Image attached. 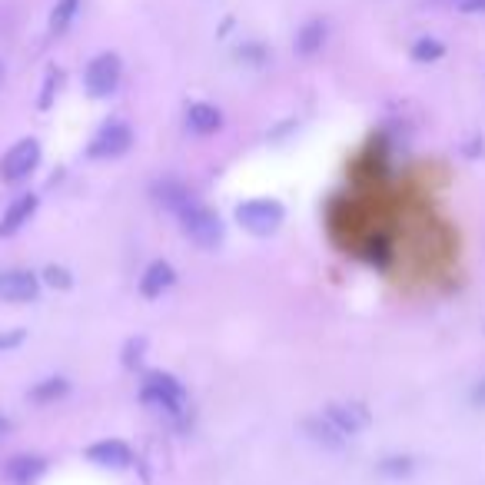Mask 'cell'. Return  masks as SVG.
<instances>
[{
  "label": "cell",
  "instance_id": "cell-29",
  "mask_svg": "<svg viewBox=\"0 0 485 485\" xmlns=\"http://www.w3.org/2000/svg\"><path fill=\"white\" fill-rule=\"evenodd\" d=\"M10 429H14V422H10L7 416H0V436H7Z\"/></svg>",
  "mask_w": 485,
  "mask_h": 485
},
{
  "label": "cell",
  "instance_id": "cell-14",
  "mask_svg": "<svg viewBox=\"0 0 485 485\" xmlns=\"http://www.w3.org/2000/svg\"><path fill=\"white\" fill-rule=\"evenodd\" d=\"M153 199H157L163 209H170V213H179V209L189 207L197 197H193V189H189L187 183L167 177V179H157V183H153Z\"/></svg>",
  "mask_w": 485,
  "mask_h": 485
},
{
  "label": "cell",
  "instance_id": "cell-10",
  "mask_svg": "<svg viewBox=\"0 0 485 485\" xmlns=\"http://www.w3.org/2000/svg\"><path fill=\"white\" fill-rule=\"evenodd\" d=\"M37 209H40V197H37V193H30V189L10 199V207L4 209V217H0V239L17 237L20 229H24L30 219L37 217Z\"/></svg>",
  "mask_w": 485,
  "mask_h": 485
},
{
  "label": "cell",
  "instance_id": "cell-26",
  "mask_svg": "<svg viewBox=\"0 0 485 485\" xmlns=\"http://www.w3.org/2000/svg\"><path fill=\"white\" fill-rule=\"evenodd\" d=\"M296 127H299L296 120H283L279 127H273V130H269V140H273V143H279V140H286L289 133H293V130H296Z\"/></svg>",
  "mask_w": 485,
  "mask_h": 485
},
{
  "label": "cell",
  "instance_id": "cell-12",
  "mask_svg": "<svg viewBox=\"0 0 485 485\" xmlns=\"http://www.w3.org/2000/svg\"><path fill=\"white\" fill-rule=\"evenodd\" d=\"M173 283H177V269H173V263H167V259H153V263L143 269V276H140V296L160 299Z\"/></svg>",
  "mask_w": 485,
  "mask_h": 485
},
{
  "label": "cell",
  "instance_id": "cell-3",
  "mask_svg": "<svg viewBox=\"0 0 485 485\" xmlns=\"http://www.w3.org/2000/svg\"><path fill=\"white\" fill-rule=\"evenodd\" d=\"M233 217L243 229H247L249 237H273L279 227H283V219H286V207L273 197H257V199H247V203H239L233 209Z\"/></svg>",
  "mask_w": 485,
  "mask_h": 485
},
{
  "label": "cell",
  "instance_id": "cell-2",
  "mask_svg": "<svg viewBox=\"0 0 485 485\" xmlns=\"http://www.w3.org/2000/svg\"><path fill=\"white\" fill-rule=\"evenodd\" d=\"M140 399H143L147 406L167 412V416L177 419V422H183V416H187V386H183L173 373H163V369L147 373L143 383H140Z\"/></svg>",
  "mask_w": 485,
  "mask_h": 485
},
{
  "label": "cell",
  "instance_id": "cell-17",
  "mask_svg": "<svg viewBox=\"0 0 485 485\" xmlns=\"http://www.w3.org/2000/svg\"><path fill=\"white\" fill-rule=\"evenodd\" d=\"M70 393V383L63 376H47L40 379V383H34L27 393L30 403H37V406H50V403H60V399Z\"/></svg>",
  "mask_w": 485,
  "mask_h": 485
},
{
  "label": "cell",
  "instance_id": "cell-8",
  "mask_svg": "<svg viewBox=\"0 0 485 485\" xmlns=\"http://www.w3.org/2000/svg\"><path fill=\"white\" fill-rule=\"evenodd\" d=\"M83 459L93 462L97 469L123 472V469L133 466V449H130L123 439H100V442H93V446L83 449Z\"/></svg>",
  "mask_w": 485,
  "mask_h": 485
},
{
  "label": "cell",
  "instance_id": "cell-28",
  "mask_svg": "<svg viewBox=\"0 0 485 485\" xmlns=\"http://www.w3.org/2000/svg\"><path fill=\"white\" fill-rule=\"evenodd\" d=\"M472 403L485 409V379H479V383H476V389H472Z\"/></svg>",
  "mask_w": 485,
  "mask_h": 485
},
{
  "label": "cell",
  "instance_id": "cell-11",
  "mask_svg": "<svg viewBox=\"0 0 485 485\" xmlns=\"http://www.w3.org/2000/svg\"><path fill=\"white\" fill-rule=\"evenodd\" d=\"M47 472V459L44 456H30V452H20V456H10L4 462V479L10 485H37Z\"/></svg>",
  "mask_w": 485,
  "mask_h": 485
},
{
  "label": "cell",
  "instance_id": "cell-7",
  "mask_svg": "<svg viewBox=\"0 0 485 485\" xmlns=\"http://www.w3.org/2000/svg\"><path fill=\"white\" fill-rule=\"evenodd\" d=\"M40 276L37 273H30V269H4L0 273V299L4 303H37L40 299Z\"/></svg>",
  "mask_w": 485,
  "mask_h": 485
},
{
  "label": "cell",
  "instance_id": "cell-23",
  "mask_svg": "<svg viewBox=\"0 0 485 485\" xmlns=\"http://www.w3.org/2000/svg\"><path fill=\"white\" fill-rule=\"evenodd\" d=\"M147 356V336H133L127 339V346H123V366L127 369H137Z\"/></svg>",
  "mask_w": 485,
  "mask_h": 485
},
{
  "label": "cell",
  "instance_id": "cell-22",
  "mask_svg": "<svg viewBox=\"0 0 485 485\" xmlns=\"http://www.w3.org/2000/svg\"><path fill=\"white\" fill-rule=\"evenodd\" d=\"M412 469H416V462L409 456H389L379 462V476H386V479H406L412 476Z\"/></svg>",
  "mask_w": 485,
  "mask_h": 485
},
{
  "label": "cell",
  "instance_id": "cell-25",
  "mask_svg": "<svg viewBox=\"0 0 485 485\" xmlns=\"http://www.w3.org/2000/svg\"><path fill=\"white\" fill-rule=\"evenodd\" d=\"M27 343V329H0V353H10V349H20Z\"/></svg>",
  "mask_w": 485,
  "mask_h": 485
},
{
  "label": "cell",
  "instance_id": "cell-21",
  "mask_svg": "<svg viewBox=\"0 0 485 485\" xmlns=\"http://www.w3.org/2000/svg\"><path fill=\"white\" fill-rule=\"evenodd\" d=\"M60 87H63V70H60V67H50V70H47V77H44V90H40V97H37V107H40V110H50V107H53V100H57Z\"/></svg>",
  "mask_w": 485,
  "mask_h": 485
},
{
  "label": "cell",
  "instance_id": "cell-6",
  "mask_svg": "<svg viewBox=\"0 0 485 485\" xmlns=\"http://www.w3.org/2000/svg\"><path fill=\"white\" fill-rule=\"evenodd\" d=\"M133 147V130L123 120H107L103 127L93 133V140L87 143L90 160H117Z\"/></svg>",
  "mask_w": 485,
  "mask_h": 485
},
{
  "label": "cell",
  "instance_id": "cell-18",
  "mask_svg": "<svg viewBox=\"0 0 485 485\" xmlns=\"http://www.w3.org/2000/svg\"><path fill=\"white\" fill-rule=\"evenodd\" d=\"M77 10H80V0H57L47 20L50 34H53V37H63L70 30V24H73V17H77Z\"/></svg>",
  "mask_w": 485,
  "mask_h": 485
},
{
  "label": "cell",
  "instance_id": "cell-1",
  "mask_svg": "<svg viewBox=\"0 0 485 485\" xmlns=\"http://www.w3.org/2000/svg\"><path fill=\"white\" fill-rule=\"evenodd\" d=\"M179 219V229H183V237L199 247L203 253H213V249L223 247V239H227V227H223V219H219L217 209H209L207 203H199L193 199L189 207H183L177 213Z\"/></svg>",
  "mask_w": 485,
  "mask_h": 485
},
{
  "label": "cell",
  "instance_id": "cell-27",
  "mask_svg": "<svg viewBox=\"0 0 485 485\" xmlns=\"http://www.w3.org/2000/svg\"><path fill=\"white\" fill-rule=\"evenodd\" d=\"M462 14H485V0H459Z\"/></svg>",
  "mask_w": 485,
  "mask_h": 485
},
{
  "label": "cell",
  "instance_id": "cell-20",
  "mask_svg": "<svg viewBox=\"0 0 485 485\" xmlns=\"http://www.w3.org/2000/svg\"><path fill=\"white\" fill-rule=\"evenodd\" d=\"M40 283L50 289H60V293H67V289H73V273H70L67 267H57V263H50V267H44V273H40Z\"/></svg>",
  "mask_w": 485,
  "mask_h": 485
},
{
  "label": "cell",
  "instance_id": "cell-15",
  "mask_svg": "<svg viewBox=\"0 0 485 485\" xmlns=\"http://www.w3.org/2000/svg\"><path fill=\"white\" fill-rule=\"evenodd\" d=\"M303 432H306V436L313 439L316 446L333 449V452H336V449H343V446H346V436H343V432H339V429L333 426V422H329V419L323 416V412H319V416L303 419Z\"/></svg>",
  "mask_w": 485,
  "mask_h": 485
},
{
  "label": "cell",
  "instance_id": "cell-13",
  "mask_svg": "<svg viewBox=\"0 0 485 485\" xmlns=\"http://www.w3.org/2000/svg\"><path fill=\"white\" fill-rule=\"evenodd\" d=\"M187 127L197 137H213V133L223 130V113H219V107L207 103V100H193L187 107Z\"/></svg>",
  "mask_w": 485,
  "mask_h": 485
},
{
  "label": "cell",
  "instance_id": "cell-30",
  "mask_svg": "<svg viewBox=\"0 0 485 485\" xmlns=\"http://www.w3.org/2000/svg\"><path fill=\"white\" fill-rule=\"evenodd\" d=\"M0 83H4V63H0Z\"/></svg>",
  "mask_w": 485,
  "mask_h": 485
},
{
  "label": "cell",
  "instance_id": "cell-19",
  "mask_svg": "<svg viewBox=\"0 0 485 485\" xmlns=\"http://www.w3.org/2000/svg\"><path fill=\"white\" fill-rule=\"evenodd\" d=\"M409 53H412V60H416V63H436V60L446 57V44H442V40H436V37H419Z\"/></svg>",
  "mask_w": 485,
  "mask_h": 485
},
{
  "label": "cell",
  "instance_id": "cell-24",
  "mask_svg": "<svg viewBox=\"0 0 485 485\" xmlns=\"http://www.w3.org/2000/svg\"><path fill=\"white\" fill-rule=\"evenodd\" d=\"M267 47L263 44H243V47L237 50V60H243V63H253V67H259V63H267Z\"/></svg>",
  "mask_w": 485,
  "mask_h": 485
},
{
  "label": "cell",
  "instance_id": "cell-4",
  "mask_svg": "<svg viewBox=\"0 0 485 485\" xmlns=\"http://www.w3.org/2000/svg\"><path fill=\"white\" fill-rule=\"evenodd\" d=\"M40 157H44V150H40L37 137L17 140V143L0 157V179H4L7 187H20L24 179L34 177V170L40 167Z\"/></svg>",
  "mask_w": 485,
  "mask_h": 485
},
{
  "label": "cell",
  "instance_id": "cell-9",
  "mask_svg": "<svg viewBox=\"0 0 485 485\" xmlns=\"http://www.w3.org/2000/svg\"><path fill=\"white\" fill-rule=\"evenodd\" d=\"M323 416H326L346 439L363 432V429L373 422V412H369L363 403H329V406L323 409Z\"/></svg>",
  "mask_w": 485,
  "mask_h": 485
},
{
  "label": "cell",
  "instance_id": "cell-5",
  "mask_svg": "<svg viewBox=\"0 0 485 485\" xmlns=\"http://www.w3.org/2000/svg\"><path fill=\"white\" fill-rule=\"evenodd\" d=\"M120 77H123V63H120L117 53H97V57L90 60L87 70H83V90H87V97L93 100H107L113 90L120 87Z\"/></svg>",
  "mask_w": 485,
  "mask_h": 485
},
{
  "label": "cell",
  "instance_id": "cell-16",
  "mask_svg": "<svg viewBox=\"0 0 485 485\" xmlns=\"http://www.w3.org/2000/svg\"><path fill=\"white\" fill-rule=\"evenodd\" d=\"M326 37H329L326 20H306V24L299 27V34H296V53H299V57H313V53H319V50H323Z\"/></svg>",
  "mask_w": 485,
  "mask_h": 485
}]
</instances>
